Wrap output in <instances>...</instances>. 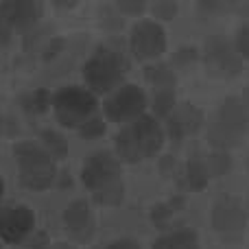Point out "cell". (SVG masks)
Segmentation results:
<instances>
[{"label": "cell", "instance_id": "obj_13", "mask_svg": "<svg viewBox=\"0 0 249 249\" xmlns=\"http://www.w3.org/2000/svg\"><path fill=\"white\" fill-rule=\"evenodd\" d=\"M203 124V112L193 103H181V105H175L173 114L166 118V133L168 138L173 140H181L186 136H193L201 129Z\"/></svg>", "mask_w": 249, "mask_h": 249}, {"label": "cell", "instance_id": "obj_31", "mask_svg": "<svg viewBox=\"0 0 249 249\" xmlns=\"http://www.w3.org/2000/svg\"><path fill=\"white\" fill-rule=\"evenodd\" d=\"M243 105H245V107H247V112H249V86L245 88V92H243Z\"/></svg>", "mask_w": 249, "mask_h": 249}, {"label": "cell", "instance_id": "obj_8", "mask_svg": "<svg viewBox=\"0 0 249 249\" xmlns=\"http://www.w3.org/2000/svg\"><path fill=\"white\" fill-rule=\"evenodd\" d=\"M121 171H123V166H121V160L116 158V153L101 149V151L90 153L83 160L81 181L88 190L96 193V190L121 179Z\"/></svg>", "mask_w": 249, "mask_h": 249}, {"label": "cell", "instance_id": "obj_17", "mask_svg": "<svg viewBox=\"0 0 249 249\" xmlns=\"http://www.w3.org/2000/svg\"><path fill=\"white\" fill-rule=\"evenodd\" d=\"M184 177L188 181V188L193 190L206 188L208 181H210V175H208V168H206V158L190 155V160L186 162V168H184Z\"/></svg>", "mask_w": 249, "mask_h": 249}, {"label": "cell", "instance_id": "obj_7", "mask_svg": "<svg viewBox=\"0 0 249 249\" xmlns=\"http://www.w3.org/2000/svg\"><path fill=\"white\" fill-rule=\"evenodd\" d=\"M129 51L138 61H155L166 53V31L155 20H142L131 29Z\"/></svg>", "mask_w": 249, "mask_h": 249}, {"label": "cell", "instance_id": "obj_21", "mask_svg": "<svg viewBox=\"0 0 249 249\" xmlns=\"http://www.w3.org/2000/svg\"><path fill=\"white\" fill-rule=\"evenodd\" d=\"M175 105H177V101H175V90H162V92H155V96H153V114L151 116L153 118H164L166 121L168 116L173 114V109H175Z\"/></svg>", "mask_w": 249, "mask_h": 249}, {"label": "cell", "instance_id": "obj_30", "mask_svg": "<svg viewBox=\"0 0 249 249\" xmlns=\"http://www.w3.org/2000/svg\"><path fill=\"white\" fill-rule=\"evenodd\" d=\"M11 31H13L11 26L0 18V46H7V44L11 42Z\"/></svg>", "mask_w": 249, "mask_h": 249}, {"label": "cell", "instance_id": "obj_3", "mask_svg": "<svg viewBox=\"0 0 249 249\" xmlns=\"http://www.w3.org/2000/svg\"><path fill=\"white\" fill-rule=\"evenodd\" d=\"M18 179L29 190H46L57 179V162L33 140H22L13 146Z\"/></svg>", "mask_w": 249, "mask_h": 249}, {"label": "cell", "instance_id": "obj_1", "mask_svg": "<svg viewBox=\"0 0 249 249\" xmlns=\"http://www.w3.org/2000/svg\"><path fill=\"white\" fill-rule=\"evenodd\" d=\"M166 133L158 118L140 116L138 121L123 124V129L116 136V158L127 164H140L144 160L153 158L160 149H162Z\"/></svg>", "mask_w": 249, "mask_h": 249}, {"label": "cell", "instance_id": "obj_32", "mask_svg": "<svg viewBox=\"0 0 249 249\" xmlns=\"http://www.w3.org/2000/svg\"><path fill=\"white\" fill-rule=\"evenodd\" d=\"M51 249H74L72 245H68V243H55Z\"/></svg>", "mask_w": 249, "mask_h": 249}, {"label": "cell", "instance_id": "obj_18", "mask_svg": "<svg viewBox=\"0 0 249 249\" xmlns=\"http://www.w3.org/2000/svg\"><path fill=\"white\" fill-rule=\"evenodd\" d=\"M144 79L155 88V92L173 90L177 83V77L166 64H153L144 68Z\"/></svg>", "mask_w": 249, "mask_h": 249}, {"label": "cell", "instance_id": "obj_19", "mask_svg": "<svg viewBox=\"0 0 249 249\" xmlns=\"http://www.w3.org/2000/svg\"><path fill=\"white\" fill-rule=\"evenodd\" d=\"M51 101L53 94L46 90V88H37V90L26 92L20 99V105L26 114H33V116H39V114H46L51 109Z\"/></svg>", "mask_w": 249, "mask_h": 249}, {"label": "cell", "instance_id": "obj_35", "mask_svg": "<svg viewBox=\"0 0 249 249\" xmlns=\"http://www.w3.org/2000/svg\"><path fill=\"white\" fill-rule=\"evenodd\" d=\"M247 168H249V158H247Z\"/></svg>", "mask_w": 249, "mask_h": 249}, {"label": "cell", "instance_id": "obj_28", "mask_svg": "<svg viewBox=\"0 0 249 249\" xmlns=\"http://www.w3.org/2000/svg\"><path fill=\"white\" fill-rule=\"evenodd\" d=\"M199 57V53L195 48H179L175 55V61L177 64H188V61H195Z\"/></svg>", "mask_w": 249, "mask_h": 249}, {"label": "cell", "instance_id": "obj_4", "mask_svg": "<svg viewBox=\"0 0 249 249\" xmlns=\"http://www.w3.org/2000/svg\"><path fill=\"white\" fill-rule=\"evenodd\" d=\"M124 59L123 53L112 44H103L90 55L83 66V81L92 94H109L123 86Z\"/></svg>", "mask_w": 249, "mask_h": 249}, {"label": "cell", "instance_id": "obj_15", "mask_svg": "<svg viewBox=\"0 0 249 249\" xmlns=\"http://www.w3.org/2000/svg\"><path fill=\"white\" fill-rule=\"evenodd\" d=\"M153 249H201V245H199V236L195 230L181 228L155 238Z\"/></svg>", "mask_w": 249, "mask_h": 249}, {"label": "cell", "instance_id": "obj_23", "mask_svg": "<svg viewBox=\"0 0 249 249\" xmlns=\"http://www.w3.org/2000/svg\"><path fill=\"white\" fill-rule=\"evenodd\" d=\"M79 136L86 138V140H96V138H101L105 133V118L101 116H94L92 121H88L83 124L81 129H77Z\"/></svg>", "mask_w": 249, "mask_h": 249}, {"label": "cell", "instance_id": "obj_22", "mask_svg": "<svg viewBox=\"0 0 249 249\" xmlns=\"http://www.w3.org/2000/svg\"><path fill=\"white\" fill-rule=\"evenodd\" d=\"M206 168L210 177H223L232 168V158L228 151H212L206 158Z\"/></svg>", "mask_w": 249, "mask_h": 249}, {"label": "cell", "instance_id": "obj_5", "mask_svg": "<svg viewBox=\"0 0 249 249\" xmlns=\"http://www.w3.org/2000/svg\"><path fill=\"white\" fill-rule=\"evenodd\" d=\"M51 107L57 121L68 129H81L88 121L99 116V101L83 86H64L53 94Z\"/></svg>", "mask_w": 249, "mask_h": 249}, {"label": "cell", "instance_id": "obj_9", "mask_svg": "<svg viewBox=\"0 0 249 249\" xmlns=\"http://www.w3.org/2000/svg\"><path fill=\"white\" fill-rule=\"evenodd\" d=\"M203 64L212 77L230 79L243 70V59L236 46L225 37H210L203 48Z\"/></svg>", "mask_w": 249, "mask_h": 249}, {"label": "cell", "instance_id": "obj_26", "mask_svg": "<svg viewBox=\"0 0 249 249\" xmlns=\"http://www.w3.org/2000/svg\"><path fill=\"white\" fill-rule=\"evenodd\" d=\"M234 46H236L241 59H249V24H243L236 33V39H234Z\"/></svg>", "mask_w": 249, "mask_h": 249}, {"label": "cell", "instance_id": "obj_33", "mask_svg": "<svg viewBox=\"0 0 249 249\" xmlns=\"http://www.w3.org/2000/svg\"><path fill=\"white\" fill-rule=\"evenodd\" d=\"M2 195H4V179L0 177V199H2Z\"/></svg>", "mask_w": 249, "mask_h": 249}, {"label": "cell", "instance_id": "obj_34", "mask_svg": "<svg viewBox=\"0 0 249 249\" xmlns=\"http://www.w3.org/2000/svg\"><path fill=\"white\" fill-rule=\"evenodd\" d=\"M247 210H249V199H247Z\"/></svg>", "mask_w": 249, "mask_h": 249}, {"label": "cell", "instance_id": "obj_2", "mask_svg": "<svg viewBox=\"0 0 249 249\" xmlns=\"http://www.w3.org/2000/svg\"><path fill=\"white\" fill-rule=\"evenodd\" d=\"M249 129V112L241 99L228 96L219 109L214 112L212 121L208 123L206 138L214 151H228L241 144L243 136Z\"/></svg>", "mask_w": 249, "mask_h": 249}, {"label": "cell", "instance_id": "obj_12", "mask_svg": "<svg viewBox=\"0 0 249 249\" xmlns=\"http://www.w3.org/2000/svg\"><path fill=\"white\" fill-rule=\"evenodd\" d=\"M64 225L68 234L79 243H88L96 232V221L92 208L83 199H74L64 210Z\"/></svg>", "mask_w": 249, "mask_h": 249}, {"label": "cell", "instance_id": "obj_29", "mask_svg": "<svg viewBox=\"0 0 249 249\" xmlns=\"http://www.w3.org/2000/svg\"><path fill=\"white\" fill-rule=\"evenodd\" d=\"M103 249H140V245L133 238H118L114 243H107Z\"/></svg>", "mask_w": 249, "mask_h": 249}, {"label": "cell", "instance_id": "obj_6", "mask_svg": "<svg viewBox=\"0 0 249 249\" xmlns=\"http://www.w3.org/2000/svg\"><path fill=\"white\" fill-rule=\"evenodd\" d=\"M149 105L146 94L136 83H123L114 92H109L103 103L105 121H112L118 124H129L144 116V109Z\"/></svg>", "mask_w": 249, "mask_h": 249}, {"label": "cell", "instance_id": "obj_20", "mask_svg": "<svg viewBox=\"0 0 249 249\" xmlns=\"http://www.w3.org/2000/svg\"><path fill=\"white\" fill-rule=\"evenodd\" d=\"M123 199H124V186L121 179L105 186V188H101V190H96V193H92V201H94L96 206H105V208L121 206Z\"/></svg>", "mask_w": 249, "mask_h": 249}, {"label": "cell", "instance_id": "obj_11", "mask_svg": "<svg viewBox=\"0 0 249 249\" xmlns=\"http://www.w3.org/2000/svg\"><path fill=\"white\" fill-rule=\"evenodd\" d=\"M212 228L219 234H238L243 232L247 223V212L243 210L241 201H236L234 197H221L212 206Z\"/></svg>", "mask_w": 249, "mask_h": 249}, {"label": "cell", "instance_id": "obj_24", "mask_svg": "<svg viewBox=\"0 0 249 249\" xmlns=\"http://www.w3.org/2000/svg\"><path fill=\"white\" fill-rule=\"evenodd\" d=\"M177 2H173V0H160V2H153L151 4V13H153V18H158V20H173V18L177 16Z\"/></svg>", "mask_w": 249, "mask_h": 249}, {"label": "cell", "instance_id": "obj_25", "mask_svg": "<svg viewBox=\"0 0 249 249\" xmlns=\"http://www.w3.org/2000/svg\"><path fill=\"white\" fill-rule=\"evenodd\" d=\"M116 9L124 16H142L149 9V4L142 2V0H118Z\"/></svg>", "mask_w": 249, "mask_h": 249}, {"label": "cell", "instance_id": "obj_27", "mask_svg": "<svg viewBox=\"0 0 249 249\" xmlns=\"http://www.w3.org/2000/svg\"><path fill=\"white\" fill-rule=\"evenodd\" d=\"M18 123L16 118L11 116H4L2 112H0V136H18Z\"/></svg>", "mask_w": 249, "mask_h": 249}, {"label": "cell", "instance_id": "obj_10", "mask_svg": "<svg viewBox=\"0 0 249 249\" xmlns=\"http://www.w3.org/2000/svg\"><path fill=\"white\" fill-rule=\"evenodd\" d=\"M35 230V214L24 203H4L0 206V241L18 245L26 241Z\"/></svg>", "mask_w": 249, "mask_h": 249}, {"label": "cell", "instance_id": "obj_14", "mask_svg": "<svg viewBox=\"0 0 249 249\" xmlns=\"http://www.w3.org/2000/svg\"><path fill=\"white\" fill-rule=\"evenodd\" d=\"M39 2L33 0H2L0 2V18L7 22L11 29H31L39 18Z\"/></svg>", "mask_w": 249, "mask_h": 249}, {"label": "cell", "instance_id": "obj_16", "mask_svg": "<svg viewBox=\"0 0 249 249\" xmlns=\"http://www.w3.org/2000/svg\"><path fill=\"white\" fill-rule=\"evenodd\" d=\"M37 140H39L37 144L42 146L55 162L68 158V151H70L68 140H66V136H61L59 131H55V129H44V131L37 133Z\"/></svg>", "mask_w": 249, "mask_h": 249}]
</instances>
